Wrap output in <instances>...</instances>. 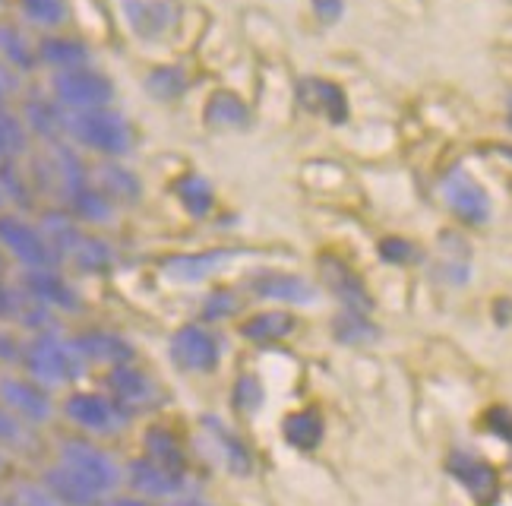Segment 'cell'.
Returning <instances> with one entry per match:
<instances>
[{
    "label": "cell",
    "mask_w": 512,
    "mask_h": 506,
    "mask_svg": "<svg viewBox=\"0 0 512 506\" xmlns=\"http://www.w3.org/2000/svg\"><path fill=\"white\" fill-rule=\"evenodd\" d=\"M54 462L64 465L70 475H76L86 488L102 494L105 500L124 484V465L102 443L89 437H64L54 450Z\"/></svg>",
    "instance_id": "7a4b0ae2"
},
{
    "label": "cell",
    "mask_w": 512,
    "mask_h": 506,
    "mask_svg": "<svg viewBox=\"0 0 512 506\" xmlns=\"http://www.w3.org/2000/svg\"><path fill=\"white\" fill-rule=\"evenodd\" d=\"M449 472L465 484L475 500L490 503V500L497 497V475H494V469H490V465L481 456H471V453H462V450L452 453Z\"/></svg>",
    "instance_id": "d6986e66"
},
{
    "label": "cell",
    "mask_w": 512,
    "mask_h": 506,
    "mask_svg": "<svg viewBox=\"0 0 512 506\" xmlns=\"http://www.w3.org/2000/svg\"><path fill=\"white\" fill-rule=\"evenodd\" d=\"M143 456L155 459V462H165L171 469H181V472H190V462H187V450L184 443L177 440V434L171 427H162L155 424L143 434Z\"/></svg>",
    "instance_id": "603a6c76"
},
{
    "label": "cell",
    "mask_w": 512,
    "mask_h": 506,
    "mask_svg": "<svg viewBox=\"0 0 512 506\" xmlns=\"http://www.w3.org/2000/svg\"><path fill=\"white\" fill-rule=\"evenodd\" d=\"M0 149L10 162L26 152V124L4 108H0Z\"/></svg>",
    "instance_id": "8d00e7d4"
},
{
    "label": "cell",
    "mask_w": 512,
    "mask_h": 506,
    "mask_svg": "<svg viewBox=\"0 0 512 506\" xmlns=\"http://www.w3.org/2000/svg\"><path fill=\"white\" fill-rule=\"evenodd\" d=\"M380 253H383L386 263H408L411 257H415V247H411L408 241H402V238H386L380 244Z\"/></svg>",
    "instance_id": "60d3db41"
},
{
    "label": "cell",
    "mask_w": 512,
    "mask_h": 506,
    "mask_svg": "<svg viewBox=\"0 0 512 506\" xmlns=\"http://www.w3.org/2000/svg\"><path fill=\"white\" fill-rule=\"evenodd\" d=\"M35 446L32 427L23 424L16 415H10L4 405H0V450L4 453H29Z\"/></svg>",
    "instance_id": "836d02e7"
},
{
    "label": "cell",
    "mask_w": 512,
    "mask_h": 506,
    "mask_svg": "<svg viewBox=\"0 0 512 506\" xmlns=\"http://www.w3.org/2000/svg\"><path fill=\"white\" fill-rule=\"evenodd\" d=\"M0 506H61L42 481L35 478H19L10 488L0 491Z\"/></svg>",
    "instance_id": "1f68e13d"
},
{
    "label": "cell",
    "mask_w": 512,
    "mask_h": 506,
    "mask_svg": "<svg viewBox=\"0 0 512 506\" xmlns=\"http://www.w3.org/2000/svg\"><path fill=\"white\" fill-rule=\"evenodd\" d=\"M301 89L313 92V99H307V105L320 108L332 124H342L348 118V102L336 83H320V80H307Z\"/></svg>",
    "instance_id": "4dcf8cb0"
},
{
    "label": "cell",
    "mask_w": 512,
    "mask_h": 506,
    "mask_svg": "<svg viewBox=\"0 0 512 506\" xmlns=\"http://www.w3.org/2000/svg\"><path fill=\"white\" fill-rule=\"evenodd\" d=\"M38 61H45L57 70H76V67H86L89 61V51L83 42H76V38H67V35H51L45 38L42 45H38Z\"/></svg>",
    "instance_id": "d4e9b609"
},
{
    "label": "cell",
    "mask_w": 512,
    "mask_h": 506,
    "mask_svg": "<svg viewBox=\"0 0 512 506\" xmlns=\"http://www.w3.org/2000/svg\"><path fill=\"white\" fill-rule=\"evenodd\" d=\"M38 481L45 484V488L51 491V497L61 506H102L105 503L102 494H95L92 488H86L80 478L70 475L64 465H57V462H51Z\"/></svg>",
    "instance_id": "ffe728a7"
},
{
    "label": "cell",
    "mask_w": 512,
    "mask_h": 506,
    "mask_svg": "<svg viewBox=\"0 0 512 506\" xmlns=\"http://www.w3.org/2000/svg\"><path fill=\"white\" fill-rule=\"evenodd\" d=\"M64 130L76 143L108 155V159H124L133 149V127L121 111L95 108V111H64Z\"/></svg>",
    "instance_id": "3957f363"
},
{
    "label": "cell",
    "mask_w": 512,
    "mask_h": 506,
    "mask_svg": "<svg viewBox=\"0 0 512 506\" xmlns=\"http://www.w3.org/2000/svg\"><path fill=\"white\" fill-rule=\"evenodd\" d=\"M443 197L452 206V212H456L459 219L471 222V225H484L490 219V197H487V190L475 178H471L468 171H462V168H456L443 181Z\"/></svg>",
    "instance_id": "9a60e30c"
},
{
    "label": "cell",
    "mask_w": 512,
    "mask_h": 506,
    "mask_svg": "<svg viewBox=\"0 0 512 506\" xmlns=\"http://www.w3.org/2000/svg\"><path fill=\"white\" fill-rule=\"evenodd\" d=\"M23 13L38 26H61L67 19V4L64 0H19Z\"/></svg>",
    "instance_id": "f35d334b"
},
{
    "label": "cell",
    "mask_w": 512,
    "mask_h": 506,
    "mask_svg": "<svg viewBox=\"0 0 512 506\" xmlns=\"http://www.w3.org/2000/svg\"><path fill=\"white\" fill-rule=\"evenodd\" d=\"M124 484L130 488V494L162 506L190 494V472L171 469V465L155 462L149 456H136L124 465Z\"/></svg>",
    "instance_id": "8992f818"
},
{
    "label": "cell",
    "mask_w": 512,
    "mask_h": 506,
    "mask_svg": "<svg viewBox=\"0 0 512 506\" xmlns=\"http://www.w3.org/2000/svg\"><path fill=\"white\" fill-rule=\"evenodd\" d=\"M490 424H494L500 434H506V440H512V415L506 412V408H497V412L490 415Z\"/></svg>",
    "instance_id": "ee69618b"
},
{
    "label": "cell",
    "mask_w": 512,
    "mask_h": 506,
    "mask_svg": "<svg viewBox=\"0 0 512 506\" xmlns=\"http://www.w3.org/2000/svg\"><path fill=\"white\" fill-rule=\"evenodd\" d=\"M32 301H38L48 310H73L76 307V291L67 285V279L57 269H26L23 272V285Z\"/></svg>",
    "instance_id": "2e32d148"
},
{
    "label": "cell",
    "mask_w": 512,
    "mask_h": 506,
    "mask_svg": "<svg viewBox=\"0 0 512 506\" xmlns=\"http://www.w3.org/2000/svg\"><path fill=\"white\" fill-rule=\"evenodd\" d=\"M146 92L152 95V99H159V102H174V99H181L184 89H187V76L184 70H177V67H155L149 76H146Z\"/></svg>",
    "instance_id": "d6a6232c"
},
{
    "label": "cell",
    "mask_w": 512,
    "mask_h": 506,
    "mask_svg": "<svg viewBox=\"0 0 512 506\" xmlns=\"http://www.w3.org/2000/svg\"><path fill=\"white\" fill-rule=\"evenodd\" d=\"M200 434H203V443L209 446L212 459L219 462L225 472L238 475V478H244V475L253 472V453H250V446L238 434H234L222 418H215V415L200 418Z\"/></svg>",
    "instance_id": "7c38bea8"
},
{
    "label": "cell",
    "mask_w": 512,
    "mask_h": 506,
    "mask_svg": "<svg viewBox=\"0 0 512 506\" xmlns=\"http://www.w3.org/2000/svg\"><path fill=\"white\" fill-rule=\"evenodd\" d=\"M0 405H4L7 412L16 415L23 424H29L32 431L48 424L57 412V402H54L51 389L38 386L26 374H4L0 377Z\"/></svg>",
    "instance_id": "9c48e42d"
},
{
    "label": "cell",
    "mask_w": 512,
    "mask_h": 506,
    "mask_svg": "<svg viewBox=\"0 0 512 506\" xmlns=\"http://www.w3.org/2000/svg\"><path fill=\"white\" fill-rule=\"evenodd\" d=\"M92 187H95V190H102L114 206L136 203V200H140V193H143L140 178H136V174H133L127 165H121V162H105V165H98L95 178H92Z\"/></svg>",
    "instance_id": "44dd1931"
},
{
    "label": "cell",
    "mask_w": 512,
    "mask_h": 506,
    "mask_svg": "<svg viewBox=\"0 0 512 506\" xmlns=\"http://www.w3.org/2000/svg\"><path fill=\"white\" fill-rule=\"evenodd\" d=\"M231 257H238L234 250H203V253H181V257H171L165 263V276L174 282H206L212 272H219Z\"/></svg>",
    "instance_id": "e0dca14e"
},
{
    "label": "cell",
    "mask_w": 512,
    "mask_h": 506,
    "mask_svg": "<svg viewBox=\"0 0 512 506\" xmlns=\"http://www.w3.org/2000/svg\"><path fill=\"white\" fill-rule=\"evenodd\" d=\"M174 197L196 219L209 216L212 206H215V190H212V184L203 178V174H184V178H177L174 181Z\"/></svg>",
    "instance_id": "484cf974"
},
{
    "label": "cell",
    "mask_w": 512,
    "mask_h": 506,
    "mask_svg": "<svg viewBox=\"0 0 512 506\" xmlns=\"http://www.w3.org/2000/svg\"><path fill=\"white\" fill-rule=\"evenodd\" d=\"M0 57L19 70H29L35 64V51L16 26H0Z\"/></svg>",
    "instance_id": "d590c367"
},
{
    "label": "cell",
    "mask_w": 512,
    "mask_h": 506,
    "mask_svg": "<svg viewBox=\"0 0 512 506\" xmlns=\"http://www.w3.org/2000/svg\"><path fill=\"white\" fill-rule=\"evenodd\" d=\"M127 29L140 42H162L181 26V4L177 0H114Z\"/></svg>",
    "instance_id": "8fae6325"
},
{
    "label": "cell",
    "mask_w": 512,
    "mask_h": 506,
    "mask_svg": "<svg viewBox=\"0 0 512 506\" xmlns=\"http://www.w3.org/2000/svg\"><path fill=\"white\" fill-rule=\"evenodd\" d=\"M64 260H70L76 269H83V272H105L111 263H114V250L105 238H98V235H80V241L73 244V250L67 253Z\"/></svg>",
    "instance_id": "f1b7e54d"
},
{
    "label": "cell",
    "mask_w": 512,
    "mask_h": 506,
    "mask_svg": "<svg viewBox=\"0 0 512 506\" xmlns=\"http://www.w3.org/2000/svg\"><path fill=\"white\" fill-rule=\"evenodd\" d=\"M67 203H70V209H73V216H76V219H83V222H89V225H105V222L114 219V203L105 197L102 190H95L92 181H89L83 190H76Z\"/></svg>",
    "instance_id": "f546056e"
},
{
    "label": "cell",
    "mask_w": 512,
    "mask_h": 506,
    "mask_svg": "<svg viewBox=\"0 0 512 506\" xmlns=\"http://www.w3.org/2000/svg\"><path fill=\"white\" fill-rule=\"evenodd\" d=\"M241 310V295L231 288H215L212 295L203 301V320L200 323H215V320H228Z\"/></svg>",
    "instance_id": "74e56055"
},
{
    "label": "cell",
    "mask_w": 512,
    "mask_h": 506,
    "mask_svg": "<svg viewBox=\"0 0 512 506\" xmlns=\"http://www.w3.org/2000/svg\"><path fill=\"white\" fill-rule=\"evenodd\" d=\"M0 7H4V0H0Z\"/></svg>",
    "instance_id": "f907efd6"
},
{
    "label": "cell",
    "mask_w": 512,
    "mask_h": 506,
    "mask_svg": "<svg viewBox=\"0 0 512 506\" xmlns=\"http://www.w3.org/2000/svg\"><path fill=\"white\" fill-rule=\"evenodd\" d=\"M509 124H512V95H509Z\"/></svg>",
    "instance_id": "681fc988"
},
{
    "label": "cell",
    "mask_w": 512,
    "mask_h": 506,
    "mask_svg": "<svg viewBox=\"0 0 512 506\" xmlns=\"http://www.w3.org/2000/svg\"><path fill=\"white\" fill-rule=\"evenodd\" d=\"M4 95H7V86H4V76H0V102H4Z\"/></svg>",
    "instance_id": "7dc6e473"
},
{
    "label": "cell",
    "mask_w": 512,
    "mask_h": 506,
    "mask_svg": "<svg viewBox=\"0 0 512 506\" xmlns=\"http://www.w3.org/2000/svg\"><path fill=\"white\" fill-rule=\"evenodd\" d=\"M168 506H212L206 497H196V494H184V497H177V500H171Z\"/></svg>",
    "instance_id": "f6af8a7d"
},
{
    "label": "cell",
    "mask_w": 512,
    "mask_h": 506,
    "mask_svg": "<svg viewBox=\"0 0 512 506\" xmlns=\"http://www.w3.org/2000/svg\"><path fill=\"white\" fill-rule=\"evenodd\" d=\"M253 298L272 301V304H291V307H304L310 301H317V285H310L304 276H294V272L282 269H263L253 272L244 285Z\"/></svg>",
    "instance_id": "4fadbf2b"
},
{
    "label": "cell",
    "mask_w": 512,
    "mask_h": 506,
    "mask_svg": "<svg viewBox=\"0 0 512 506\" xmlns=\"http://www.w3.org/2000/svg\"><path fill=\"white\" fill-rule=\"evenodd\" d=\"M323 276H326V285L329 291L342 301V310H351V314H364L370 317V310H373V301L367 295V288L364 282L354 276V272L336 260H326L323 266Z\"/></svg>",
    "instance_id": "ac0fdd59"
},
{
    "label": "cell",
    "mask_w": 512,
    "mask_h": 506,
    "mask_svg": "<svg viewBox=\"0 0 512 506\" xmlns=\"http://www.w3.org/2000/svg\"><path fill=\"white\" fill-rule=\"evenodd\" d=\"M294 329H298V320L288 310H260L241 323V336L253 345H272L288 339Z\"/></svg>",
    "instance_id": "7402d4cb"
},
{
    "label": "cell",
    "mask_w": 512,
    "mask_h": 506,
    "mask_svg": "<svg viewBox=\"0 0 512 506\" xmlns=\"http://www.w3.org/2000/svg\"><path fill=\"white\" fill-rule=\"evenodd\" d=\"M73 348L86 367H105V371H111L117 364L136 361L133 345L121 333H108V329H89V333L73 336Z\"/></svg>",
    "instance_id": "5bb4252c"
},
{
    "label": "cell",
    "mask_w": 512,
    "mask_h": 506,
    "mask_svg": "<svg viewBox=\"0 0 512 506\" xmlns=\"http://www.w3.org/2000/svg\"><path fill=\"white\" fill-rule=\"evenodd\" d=\"M225 342L209 323H184L168 339V358L184 374H212L219 371Z\"/></svg>",
    "instance_id": "5b68a950"
},
{
    "label": "cell",
    "mask_w": 512,
    "mask_h": 506,
    "mask_svg": "<svg viewBox=\"0 0 512 506\" xmlns=\"http://www.w3.org/2000/svg\"><path fill=\"white\" fill-rule=\"evenodd\" d=\"M310 7L323 26H336L345 13V0H310Z\"/></svg>",
    "instance_id": "b9f144b4"
},
{
    "label": "cell",
    "mask_w": 512,
    "mask_h": 506,
    "mask_svg": "<svg viewBox=\"0 0 512 506\" xmlns=\"http://www.w3.org/2000/svg\"><path fill=\"white\" fill-rule=\"evenodd\" d=\"M326 434V424L323 418L313 412V408H304V412H294L282 421V437L298 446V450H313Z\"/></svg>",
    "instance_id": "4316f807"
},
{
    "label": "cell",
    "mask_w": 512,
    "mask_h": 506,
    "mask_svg": "<svg viewBox=\"0 0 512 506\" xmlns=\"http://www.w3.org/2000/svg\"><path fill=\"white\" fill-rule=\"evenodd\" d=\"M7 203V197H4V187H0V206H4Z\"/></svg>",
    "instance_id": "c3c4849f"
},
{
    "label": "cell",
    "mask_w": 512,
    "mask_h": 506,
    "mask_svg": "<svg viewBox=\"0 0 512 506\" xmlns=\"http://www.w3.org/2000/svg\"><path fill=\"white\" fill-rule=\"evenodd\" d=\"M332 333H336V339L345 345H358V342H370L373 336H377V326H373L370 317H364V314L339 310L336 320H332Z\"/></svg>",
    "instance_id": "e575fe53"
},
{
    "label": "cell",
    "mask_w": 512,
    "mask_h": 506,
    "mask_svg": "<svg viewBox=\"0 0 512 506\" xmlns=\"http://www.w3.org/2000/svg\"><path fill=\"white\" fill-rule=\"evenodd\" d=\"M26 127H32V133H38L48 143H61L67 130H64V108L54 102H42L32 99L26 105Z\"/></svg>",
    "instance_id": "83f0119b"
},
{
    "label": "cell",
    "mask_w": 512,
    "mask_h": 506,
    "mask_svg": "<svg viewBox=\"0 0 512 506\" xmlns=\"http://www.w3.org/2000/svg\"><path fill=\"white\" fill-rule=\"evenodd\" d=\"M19 364H23V374L29 380H35L45 389H67L80 380L89 367L83 364V358L76 355L73 339L61 336L57 329H45V333H32L29 339H23V355H19Z\"/></svg>",
    "instance_id": "6da1fadb"
},
{
    "label": "cell",
    "mask_w": 512,
    "mask_h": 506,
    "mask_svg": "<svg viewBox=\"0 0 512 506\" xmlns=\"http://www.w3.org/2000/svg\"><path fill=\"white\" fill-rule=\"evenodd\" d=\"M0 250L10 253V257L26 269H57L61 260L45 241V235L38 231V225L26 222L23 216H13V212H0Z\"/></svg>",
    "instance_id": "ba28073f"
},
{
    "label": "cell",
    "mask_w": 512,
    "mask_h": 506,
    "mask_svg": "<svg viewBox=\"0 0 512 506\" xmlns=\"http://www.w3.org/2000/svg\"><path fill=\"white\" fill-rule=\"evenodd\" d=\"M102 506H159V503L143 500V497H136V494H111Z\"/></svg>",
    "instance_id": "7bdbcfd3"
},
{
    "label": "cell",
    "mask_w": 512,
    "mask_h": 506,
    "mask_svg": "<svg viewBox=\"0 0 512 506\" xmlns=\"http://www.w3.org/2000/svg\"><path fill=\"white\" fill-rule=\"evenodd\" d=\"M51 92L64 111H95V108H111L114 102V83L102 70L92 67L57 70L51 80Z\"/></svg>",
    "instance_id": "52a82bcc"
},
{
    "label": "cell",
    "mask_w": 512,
    "mask_h": 506,
    "mask_svg": "<svg viewBox=\"0 0 512 506\" xmlns=\"http://www.w3.org/2000/svg\"><path fill=\"white\" fill-rule=\"evenodd\" d=\"M4 472H7V453L0 450V475H4Z\"/></svg>",
    "instance_id": "bcb514c9"
},
{
    "label": "cell",
    "mask_w": 512,
    "mask_h": 506,
    "mask_svg": "<svg viewBox=\"0 0 512 506\" xmlns=\"http://www.w3.org/2000/svg\"><path fill=\"white\" fill-rule=\"evenodd\" d=\"M206 124L215 130H244L250 124V111L234 92H215L206 102Z\"/></svg>",
    "instance_id": "cb8c5ba5"
},
{
    "label": "cell",
    "mask_w": 512,
    "mask_h": 506,
    "mask_svg": "<svg viewBox=\"0 0 512 506\" xmlns=\"http://www.w3.org/2000/svg\"><path fill=\"white\" fill-rule=\"evenodd\" d=\"M105 393L127 408L130 415L136 412H149L162 402V386L155 380L149 371H143L136 361H127V364H117L111 371H105Z\"/></svg>",
    "instance_id": "30bf717a"
},
{
    "label": "cell",
    "mask_w": 512,
    "mask_h": 506,
    "mask_svg": "<svg viewBox=\"0 0 512 506\" xmlns=\"http://www.w3.org/2000/svg\"><path fill=\"white\" fill-rule=\"evenodd\" d=\"M234 405L241 408V412H256V408L263 405V386L256 377H241L238 386H234Z\"/></svg>",
    "instance_id": "ab89813d"
},
{
    "label": "cell",
    "mask_w": 512,
    "mask_h": 506,
    "mask_svg": "<svg viewBox=\"0 0 512 506\" xmlns=\"http://www.w3.org/2000/svg\"><path fill=\"white\" fill-rule=\"evenodd\" d=\"M61 415L89 440H105L124 434L133 415L127 408L117 405L108 393H95V389H73L61 402Z\"/></svg>",
    "instance_id": "277c9868"
}]
</instances>
